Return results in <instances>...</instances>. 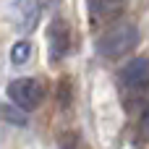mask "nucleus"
<instances>
[{"label":"nucleus","mask_w":149,"mask_h":149,"mask_svg":"<svg viewBox=\"0 0 149 149\" xmlns=\"http://www.w3.org/2000/svg\"><path fill=\"white\" fill-rule=\"evenodd\" d=\"M139 45V29L134 24H115L113 29H107L100 39V52L110 60L128 55L134 47Z\"/></svg>","instance_id":"1"},{"label":"nucleus","mask_w":149,"mask_h":149,"mask_svg":"<svg viewBox=\"0 0 149 149\" xmlns=\"http://www.w3.org/2000/svg\"><path fill=\"white\" fill-rule=\"evenodd\" d=\"M8 97L21 110H34L45 100V86L37 79H16L8 84Z\"/></svg>","instance_id":"2"},{"label":"nucleus","mask_w":149,"mask_h":149,"mask_svg":"<svg viewBox=\"0 0 149 149\" xmlns=\"http://www.w3.org/2000/svg\"><path fill=\"white\" fill-rule=\"evenodd\" d=\"M120 84L128 92L149 89V60L147 58H134L131 63H126L123 71H120Z\"/></svg>","instance_id":"3"},{"label":"nucleus","mask_w":149,"mask_h":149,"mask_svg":"<svg viewBox=\"0 0 149 149\" xmlns=\"http://www.w3.org/2000/svg\"><path fill=\"white\" fill-rule=\"evenodd\" d=\"M8 16L18 29L29 31L39 21V3L37 0H8Z\"/></svg>","instance_id":"4"},{"label":"nucleus","mask_w":149,"mask_h":149,"mask_svg":"<svg viewBox=\"0 0 149 149\" xmlns=\"http://www.w3.org/2000/svg\"><path fill=\"white\" fill-rule=\"evenodd\" d=\"M71 47V31H68V24L55 18L50 24V58H63Z\"/></svg>","instance_id":"5"},{"label":"nucleus","mask_w":149,"mask_h":149,"mask_svg":"<svg viewBox=\"0 0 149 149\" xmlns=\"http://www.w3.org/2000/svg\"><path fill=\"white\" fill-rule=\"evenodd\" d=\"M123 10H126V0H89V13L100 24L115 21Z\"/></svg>","instance_id":"6"},{"label":"nucleus","mask_w":149,"mask_h":149,"mask_svg":"<svg viewBox=\"0 0 149 149\" xmlns=\"http://www.w3.org/2000/svg\"><path fill=\"white\" fill-rule=\"evenodd\" d=\"M29 55H31V45H29V42H16L13 50H10V60H13L16 65H24V63L29 60Z\"/></svg>","instance_id":"7"},{"label":"nucleus","mask_w":149,"mask_h":149,"mask_svg":"<svg viewBox=\"0 0 149 149\" xmlns=\"http://www.w3.org/2000/svg\"><path fill=\"white\" fill-rule=\"evenodd\" d=\"M139 131H141V136L149 141V107L144 110V115H141V123H139Z\"/></svg>","instance_id":"8"},{"label":"nucleus","mask_w":149,"mask_h":149,"mask_svg":"<svg viewBox=\"0 0 149 149\" xmlns=\"http://www.w3.org/2000/svg\"><path fill=\"white\" fill-rule=\"evenodd\" d=\"M5 115H8V120H13V123H18V126H24L26 120H24V115L21 113H16V110H5Z\"/></svg>","instance_id":"9"}]
</instances>
